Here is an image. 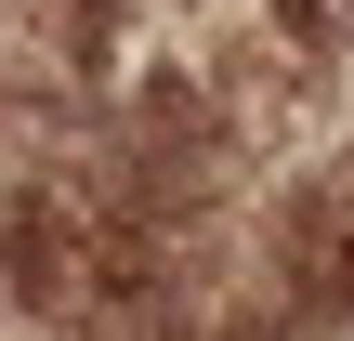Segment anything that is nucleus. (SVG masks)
<instances>
[{
  "label": "nucleus",
  "mask_w": 354,
  "mask_h": 341,
  "mask_svg": "<svg viewBox=\"0 0 354 341\" xmlns=\"http://www.w3.org/2000/svg\"><path fill=\"white\" fill-rule=\"evenodd\" d=\"M236 341H354V263L289 237V223H263V302H250Z\"/></svg>",
  "instance_id": "1"
}]
</instances>
